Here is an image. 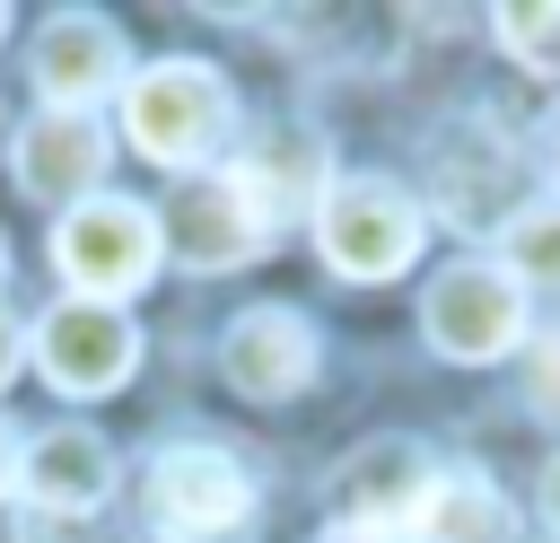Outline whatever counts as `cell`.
<instances>
[{
	"label": "cell",
	"mask_w": 560,
	"mask_h": 543,
	"mask_svg": "<svg viewBox=\"0 0 560 543\" xmlns=\"http://www.w3.org/2000/svg\"><path fill=\"white\" fill-rule=\"evenodd\" d=\"M499 272L516 289H560V193L542 201H516L499 219Z\"/></svg>",
	"instance_id": "9a60e30c"
},
{
	"label": "cell",
	"mask_w": 560,
	"mask_h": 543,
	"mask_svg": "<svg viewBox=\"0 0 560 543\" xmlns=\"http://www.w3.org/2000/svg\"><path fill=\"white\" fill-rule=\"evenodd\" d=\"M158 236H166V254L192 263V272H228V263H254V254L271 245L262 219L228 193V175H192V184L158 210Z\"/></svg>",
	"instance_id": "8fae6325"
},
{
	"label": "cell",
	"mask_w": 560,
	"mask_h": 543,
	"mask_svg": "<svg viewBox=\"0 0 560 543\" xmlns=\"http://www.w3.org/2000/svg\"><path fill=\"white\" fill-rule=\"evenodd\" d=\"M122 79H131V44H122V26L105 9H52L35 26V88H44V105L88 114Z\"/></svg>",
	"instance_id": "ba28073f"
},
{
	"label": "cell",
	"mask_w": 560,
	"mask_h": 543,
	"mask_svg": "<svg viewBox=\"0 0 560 543\" xmlns=\"http://www.w3.org/2000/svg\"><path fill=\"white\" fill-rule=\"evenodd\" d=\"M0 263H9V254H0Z\"/></svg>",
	"instance_id": "d4e9b609"
},
{
	"label": "cell",
	"mask_w": 560,
	"mask_h": 543,
	"mask_svg": "<svg viewBox=\"0 0 560 543\" xmlns=\"http://www.w3.org/2000/svg\"><path fill=\"white\" fill-rule=\"evenodd\" d=\"M534 517L551 525V543H560V455L542 464V490H534Z\"/></svg>",
	"instance_id": "d6986e66"
},
{
	"label": "cell",
	"mask_w": 560,
	"mask_h": 543,
	"mask_svg": "<svg viewBox=\"0 0 560 543\" xmlns=\"http://www.w3.org/2000/svg\"><path fill=\"white\" fill-rule=\"evenodd\" d=\"M542 158H551V175H560V114L542 123Z\"/></svg>",
	"instance_id": "603a6c76"
},
{
	"label": "cell",
	"mask_w": 560,
	"mask_h": 543,
	"mask_svg": "<svg viewBox=\"0 0 560 543\" xmlns=\"http://www.w3.org/2000/svg\"><path fill=\"white\" fill-rule=\"evenodd\" d=\"M35 368L61 385V394H114L131 368H140V324L122 307H96V298H61L35 315Z\"/></svg>",
	"instance_id": "52a82bcc"
},
{
	"label": "cell",
	"mask_w": 560,
	"mask_h": 543,
	"mask_svg": "<svg viewBox=\"0 0 560 543\" xmlns=\"http://www.w3.org/2000/svg\"><path fill=\"white\" fill-rule=\"evenodd\" d=\"M420 490H429V447H420V438H368V447H350L341 473H332V525H376V534H394V525L420 508Z\"/></svg>",
	"instance_id": "7c38bea8"
},
{
	"label": "cell",
	"mask_w": 560,
	"mask_h": 543,
	"mask_svg": "<svg viewBox=\"0 0 560 543\" xmlns=\"http://www.w3.org/2000/svg\"><path fill=\"white\" fill-rule=\"evenodd\" d=\"M420 333L438 359H508L525 342V289L499 272V263H446L429 289H420Z\"/></svg>",
	"instance_id": "277c9868"
},
{
	"label": "cell",
	"mask_w": 560,
	"mask_h": 543,
	"mask_svg": "<svg viewBox=\"0 0 560 543\" xmlns=\"http://www.w3.org/2000/svg\"><path fill=\"white\" fill-rule=\"evenodd\" d=\"M26 490H35V508H52V517H88V508H105V490H114V447L96 438V429H44L35 447H26V473H18Z\"/></svg>",
	"instance_id": "4fadbf2b"
},
{
	"label": "cell",
	"mask_w": 560,
	"mask_h": 543,
	"mask_svg": "<svg viewBox=\"0 0 560 543\" xmlns=\"http://www.w3.org/2000/svg\"><path fill=\"white\" fill-rule=\"evenodd\" d=\"M122 131L158 166H201L236 131V88L210 61H149L122 79Z\"/></svg>",
	"instance_id": "6da1fadb"
},
{
	"label": "cell",
	"mask_w": 560,
	"mask_h": 543,
	"mask_svg": "<svg viewBox=\"0 0 560 543\" xmlns=\"http://www.w3.org/2000/svg\"><path fill=\"white\" fill-rule=\"evenodd\" d=\"M52 263L70 280V298H96V307H122L131 289L158 280L166 263V236H158V210L131 201V193H88L61 210L52 228Z\"/></svg>",
	"instance_id": "7a4b0ae2"
},
{
	"label": "cell",
	"mask_w": 560,
	"mask_h": 543,
	"mask_svg": "<svg viewBox=\"0 0 560 543\" xmlns=\"http://www.w3.org/2000/svg\"><path fill=\"white\" fill-rule=\"evenodd\" d=\"M105 158H114L105 123L96 114H61V105L26 114V131L9 149V166H18V184L35 201H88V184H105Z\"/></svg>",
	"instance_id": "30bf717a"
},
{
	"label": "cell",
	"mask_w": 560,
	"mask_h": 543,
	"mask_svg": "<svg viewBox=\"0 0 560 543\" xmlns=\"http://www.w3.org/2000/svg\"><path fill=\"white\" fill-rule=\"evenodd\" d=\"M315 324L298 315V307H245V315H228V333H219V377L245 394V403H289V394H306V377H315Z\"/></svg>",
	"instance_id": "9c48e42d"
},
{
	"label": "cell",
	"mask_w": 560,
	"mask_h": 543,
	"mask_svg": "<svg viewBox=\"0 0 560 543\" xmlns=\"http://www.w3.org/2000/svg\"><path fill=\"white\" fill-rule=\"evenodd\" d=\"M0 35H9V9H0Z\"/></svg>",
	"instance_id": "cb8c5ba5"
},
{
	"label": "cell",
	"mask_w": 560,
	"mask_h": 543,
	"mask_svg": "<svg viewBox=\"0 0 560 543\" xmlns=\"http://www.w3.org/2000/svg\"><path fill=\"white\" fill-rule=\"evenodd\" d=\"M18 473H26V438L0 420V490H18Z\"/></svg>",
	"instance_id": "ffe728a7"
},
{
	"label": "cell",
	"mask_w": 560,
	"mask_h": 543,
	"mask_svg": "<svg viewBox=\"0 0 560 543\" xmlns=\"http://www.w3.org/2000/svg\"><path fill=\"white\" fill-rule=\"evenodd\" d=\"M18 543H96L88 517H52V508H26L18 517Z\"/></svg>",
	"instance_id": "ac0fdd59"
},
{
	"label": "cell",
	"mask_w": 560,
	"mask_h": 543,
	"mask_svg": "<svg viewBox=\"0 0 560 543\" xmlns=\"http://www.w3.org/2000/svg\"><path fill=\"white\" fill-rule=\"evenodd\" d=\"M525 403H534L542 420H560V324L525 333Z\"/></svg>",
	"instance_id": "e0dca14e"
},
{
	"label": "cell",
	"mask_w": 560,
	"mask_h": 543,
	"mask_svg": "<svg viewBox=\"0 0 560 543\" xmlns=\"http://www.w3.org/2000/svg\"><path fill=\"white\" fill-rule=\"evenodd\" d=\"M315 543H402V534H376V525H332V534H315Z\"/></svg>",
	"instance_id": "44dd1931"
},
{
	"label": "cell",
	"mask_w": 560,
	"mask_h": 543,
	"mask_svg": "<svg viewBox=\"0 0 560 543\" xmlns=\"http://www.w3.org/2000/svg\"><path fill=\"white\" fill-rule=\"evenodd\" d=\"M219 175H228V193L262 219V236L289 228V219H315V201H324V131L298 123V114H271V123H254V131L236 140V158H228Z\"/></svg>",
	"instance_id": "5b68a950"
},
{
	"label": "cell",
	"mask_w": 560,
	"mask_h": 543,
	"mask_svg": "<svg viewBox=\"0 0 560 543\" xmlns=\"http://www.w3.org/2000/svg\"><path fill=\"white\" fill-rule=\"evenodd\" d=\"M18 350H26V342H18V324H9V315H0V377H9V368H18Z\"/></svg>",
	"instance_id": "7402d4cb"
},
{
	"label": "cell",
	"mask_w": 560,
	"mask_h": 543,
	"mask_svg": "<svg viewBox=\"0 0 560 543\" xmlns=\"http://www.w3.org/2000/svg\"><path fill=\"white\" fill-rule=\"evenodd\" d=\"M254 517V482L228 447H166L149 473V534L158 543H210Z\"/></svg>",
	"instance_id": "8992f818"
},
{
	"label": "cell",
	"mask_w": 560,
	"mask_h": 543,
	"mask_svg": "<svg viewBox=\"0 0 560 543\" xmlns=\"http://www.w3.org/2000/svg\"><path fill=\"white\" fill-rule=\"evenodd\" d=\"M420 236H429L420 201L402 184H385V175H341L315 201V245H324V263L341 280H394V272H411Z\"/></svg>",
	"instance_id": "3957f363"
},
{
	"label": "cell",
	"mask_w": 560,
	"mask_h": 543,
	"mask_svg": "<svg viewBox=\"0 0 560 543\" xmlns=\"http://www.w3.org/2000/svg\"><path fill=\"white\" fill-rule=\"evenodd\" d=\"M402 534H411V543H508V534H516V508H508V490L481 482V473H429V490H420V508L402 517Z\"/></svg>",
	"instance_id": "5bb4252c"
},
{
	"label": "cell",
	"mask_w": 560,
	"mask_h": 543,
	"mask_svg": "<svg viewBox=\"0 0 560 543\" xmlns=\"http://www.w3.org/2000/svg\"><path fill=\"white\" fill-rule=\"evenodd\" d=\"M490 26L508 44V61H525L534 79H560V0H508V9H490Z\"/></svg>",
	"instance_id": "2e32d148"
}]
</instances>
